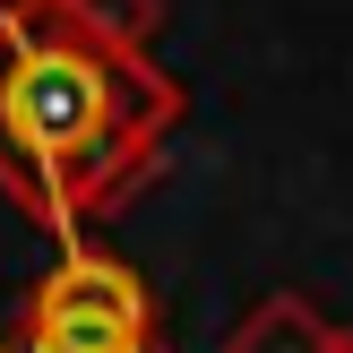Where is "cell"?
<instances>
[{"instance_id":"1","label":"cell","mask_w":353,"mask_h":353,"mask_svg":"<svg viewBox=\"0 0 353 353\" xmlns=\"http://www.w3.org/2000/svg\"><path fill=\"white\" fill-rule=\"evenodd\" d=\"M155 0H9L0 9V199L52 250L147 199L190 86L155 61Z\"/></svg>"},{"instance_id":"2","label":"cell","mask_w":353,"mask_h":353,"mask_svg":"<svg viewBox=\"0 0 353 353\" xmlns=\"http://www.w3.org/2000/svg\"><path fill=\"white\" fill-rule=\"evenodd\" d=\"M9 336H17V353H164V319H155L147 276L78 233L17 293Z\"/></svg>"},{"instance_id":"3","label":"cell","mask_w":353,"mask_h":353,"mask_svg":"<svg viewBox=\"0 0 353 353\" xmlns=\"http://www.w3.org/2000/svg\"><path fill=\"white\" fill-rule=\"evenodd\" d=\"M336 336H345V319L319 310L310 293H259V302L224 327L216 353H327Z\"/></svg>"},{"instance_id":"4","label":"cell","mask_w":353,"mask_h":353,"mask_svg":"<svg viewBox=\"0 0 353 353\" xmlns=\"http://www.w3.org/2000/svg\"><path fill=\"white\" fill-rule=\"evenodd\" d=\"M327 353H353V327H345V336H336V345H327Z\"/></svg>"},{"instance_id":"5","label":"cell","mask_w":353,"mask_h":353,"mask_svg":"<svg viewBox=\"0 0 353 353\" xmlns=\"http://www.w3.org/2000/svg\"><path fill=\"white\" fill-rule=\"evenodd\" d=\"M0 353H17V336H9V327H0Z\"/></svg>"},{"instance_id":"6","label":"cell","mask_w":353,"mask_h":353,"mask_svg":"<svg viewBox=\"0 0 353 353\" xmlns=\"http://www.w3.org/2000/svg\"><path fill=\"white\" fill-rule=\"evenodd\" d=\"M0 9H9V0H0Z\"/></svg>"}]
</instances>
